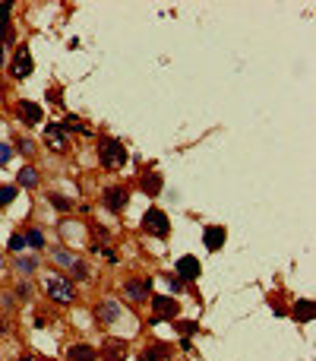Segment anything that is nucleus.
I'll list each match as a JSON object with an SVG mask.
<instances>
[{"label": "nucleus", "instance_id": "f257e3e1", "mask_svg": "<svg viewBox=\"0 0 316 361\" xmlns=\"http://www.w3.org/2000/svg\"><path fill=\"white\" fill-rule=\"evenodd\" d=\"M142 232L152 235V238H168L171 222H168V216H164V209H145V216H142Z\"/></svg>", "mask_w": 316, "mask_h": 361}, {"label": "nucleus", "instance_id": "f03ea898", "mask_svg": "<svg viewBox=\"0 0 316 361\" xmlns=\"http://www.w3.org/2000/svg\"><path fill=\"white\" fill-rule=\"evenodd\" d=\"M98 156H101V165H104V168H120V165H127V149H123L117 140H111V137H104V140L98 143Z\"/></svg>", "mask_w": 316, "mask_h": 361}, {"label": "nucleus", "instance_id": "7ed1b4c3", "mask_svg": "<svg viewBox=\"0 0 316 361\" xmlns=\"http://www.w3.org/2000/svg\"><path fill=\"white\" fill-rule=\"evenodd\" d=\"M45 292H48L54 301H60V304H70L73 295H76V292H73V285H70L67 279H54V276L45 282Z\"/></svg>", "mask_w": 316, "mask_h": 361}, {"label": "nucleus", "instance_id": "20e7f679", "mask_svg": "<svg viewBox=\"0 0 316 361\" xmlns=\"http://www.w3.org/2000/svg\"><path fill=\"white\" fill-rule=\"evenodd\" d=\"M152 311H155V320H174L177 317V301L168 298V295H155L152 298Z\"/></svg>", "mask_w": 316, "mask_h": 361}, {"label": "nucleus", "instance_id": "39448f33", "mask_svg": "<svg viewBox=\"0 0 316 361\" xmlns=\"http://www.w3.org/2000/svg\"><path fill=\"white\" fill-rule=\"evenodd\" d=\"M127 203H130L127 187H108V190H104V206L111 209V213H123Z\"/></svg>", "mask_w": 316, "mask_h": 361}, {"label": "nucleus", "instance_id": "423d86ee", "mask_svg": "<svg viewBox=\"0 0 316 361\" xmlns=\"http://www.w3.org/2000/svg\"><path fill=\"white\" fill-rule=\"evenodd\" d=\"M29 73H32V57H29V48L19 45V51H16V57H13V76L16 80H26Z\"/></svg>", "mask_w": 316, "mask_h": 361}, {"label": "nucleus", "instance_id": "0eeeda50", "mask_svg": "<svg viewBox=\"0 0 316 361\" xmlns=\"http://www.w3.org/2000/svg\"><path fill=\"white\" fill-rule=\"evenodd\" d=\"M16 114H19L26 124H41L45 121V108H38L35 102H19L16 105Z\"/></svg>", "mask_w": 316, "mask_h": 361}, {"label": "nucleus", "instance_id": "6e6552de", "mask_svg": "<svg viewBox=\"0 0 316 361\" xmlns=\"http://www.w3.org/2000/svg\"><path fill=\"white\" fill-rule=\"evenodd\" d=\"M123 289H127V295H130V298L145 301L149 295H152V282H149V279H145V282H142V279H130V282L123 285Z\"/></svg>", "mask_w": 316, "mask_h": 361}, {"label": "nucleus", "instance_id": "1a4fd4ad", "mask_svg": "<svg viewBox=\"0 0 316 361\" xmlns=\"http://www.w3.org/2000/svg\"><path fill=\"white\" fill-rule=\"evenodd\" d=\"M67 361H98L95 349L86 346V342H79V346H70L67 349Z\"/></svg>", "mask_w": 316, "mask_h": 361}, {"label": "nucleus", "instance_id": "9d476101", "mask_svg": "<svg viewBox=\"0 0 316 361\" xmlns=\"http://www.w3.org/2000/svg\"><path fill=\"white\" fill-rule=\"evenodd\" d=\"M225 228H221V225H209L206 228V235H202V241H206V247H209V251H218V247L221 244H225Z\"/></svg>", "mask_w": 316, "mask_h": 361}, {"label": "nucleus", "instance_id": "9b49d317", "mask_svg": "<svg viewBox=\"0 0 316 361\" xmlns=\"http://www.w3.org/2000/svg\"><path fill=\"white\" fill-rule=\"evenodd\" d=\"M45 140H48L54 149H67V133H64L60 124H48V127H45Z\"/></svg>", "mask_w": 316, "mask_h": 361}, {"label": "nucleus", "instance_id": "f8f14e48", "mask_svg": "<svg viewBox=\"0 0 316 361\" xmlns=\"http://www.w3.org/2000/svg\"><path fill=\"white\" fill-rule=\"evenodd\" d=\"M54 260H57L60 266H67V270H73L76 276H86V270H82V263L76 260V254H67V251H54Z\"/></svg>", "mask_w": 316, "mask_h": 361}, {"label": "nucleus", "instance_id": "ddd939ff", "mask_svg": "<svg viewBox=\"0 0 316 361\" xmlns=\"http://www.w3.org/2000/svg\"><path fill=\"white\" fill-rule=\"evenodd\" d=\"M177 273H180V279H196L199 276V260L196 257H180L177 260Z\"/></svg>", "mask_w": 316, "mask_h": 361}, {"label": "nucleus", "instance_id": "4468645a", "mask_svg": "<svg viewBox=\"0 0 316 361\" xmlns=\"http://www.w3.org/2000/svg\"><path fill=\"white\" fill-rule=\"evenodd\" d=\"M149 197H158L161 194V178L158 175H142V184H139Z\"/></svg>", "mask_w": 316, "mask_h": 361}, {"label": "nucleus", "instance_id": "2eb2a0df", "mask_svg": "<svg viewBox=\"0 0 316 361\" xmlns=\"http://www.w3.org/2000/svg\"><path fill=\"white\" fill-rule=\"evenodd\" d=\"M120 317V308L117 304H111V301H104L101 308H98V320H104V323H114Z\"/></svg>", "mask_w": 316, "mask_h": 361}, {"label": "nucleus", "instance_id": "dca6fc26", "mask_svg": "<svg viewBox=\"0 0 316 361\" xmlns=\"http://www.w3.org/2000/svg\"><path fill=\"white\" fill-rule=\"evenodd\" d=\"M313 311H316L313 301H297V304H294V317H297V320H313Z\"/></svg>", "mask_w": 316, "mask_h": 361}, {"label": "nucleus", "instance_id": "f3484780", "mask_svg": "<svg viewBox=\"0 0 316 361\" xmlns=\"http://www.w3.org/2000/svg\"><path fill=\"white\" fill-rule=\"evenodd\" d=\"M16 184H23V187H35V184H38V171H35V168H23V171H19V178H16Z\"/></svg>", "mask_w": 316, "mask_h": 361}, {"label": "nucleus", "instance_id": "a211bd4d", "mask_svg": "<svg viewBox=\"0 0 316 361\" xmlns=\"http://www.w3.org/2000/svg\"><path fill=\"white\" fill-rule=\"evenodd\" d=\"M120 358H123V342H108L104 361H120Z\"/></svg>", "mask_w": 316, "mask_h": 361}, {"label": "nucleus", "instance_id": "6ab92c4d", "mask_svg": "<svg viewBox=\"0 0 316 361\" xmlns=\"http://www.w3.org/2000/svg\"><path fill=\"white\" fill-rule=\"evenodd\" d=\"M26 244H32V247H45V235L38 232V228H29V232H26Z\"/></svg>", "mask_w": 316, "mask_h": 361}, {"label": "nucleus", "instance_id": "aec40b11", "mask_svg": "<svg viewBox=\"0 0 316 361\" xmlns=\"http://www.w3.org/2000/svg\"><path fill=\"white\" fill-rule=\"evenodd\" d=\"M16 197V187H0V206H10Z\"/></svg>", "mask_w": 316, "mask_h": 361}, {"label": "nucleus", "instance_id": "412c9836", "mask_svg": "<svg viewBox=\"0 0 316 361\" xmlns=\"http://www.w3.org/2000/svg\"><path fill=\"white\" fill-rule=\"evenodd\" d=\"M161 355H164V349L158 346V349H149V352H142V355H139V361H161Z\"/></svg>", "mask_w": 316, "mask_h": 361}, {"label": "nucleus", "instance_id": "4be33fe9", "mask_svg": "<svg viewBox=\"0 0 316 361\" xmlns=\"http://www.w3.org/2000/svg\"><path fill=\"white\" fill-rule=\"evenodd\" d=\"M23 247H26V235H19V232H16V235L10 238V251L16 254V251H23Z\"/></svg>", "mask_w": 316, "mask_h": 361}, {"label": "nucleus", "instance_id": "5701e85b", "mask_svg": "<svg viewBox=\"0 0 316 361\" xmlns=\"http://www.w3.org/2000/svg\"><path fill=\"white\" fill-rule=\"evenodd\" d=\"M51 203L60 209V213H70V200H64L60 194H51Z\"/></svg>", "mask_w": 316, "mask_h": 361}, {"label": "nucleus", "instance_id": "b1692460", "mask_svg": "<svg viewBox=\"0 0 316 361\" xmlns=\"http://www.w3.org/2000/svg\"><path fill=\"white\" fill-rule=\"evenodd\" d=\"M177 330H180L183 336H190V333H196V320H183V323H177Z\"/></svg>", "mask_w": 316, "mask_h": 361}, {"label": "nucleus", "instance_id": "393cba45", "mask_svg": "<svg viewBox=\"0 0 316 361\" xmlns=\"http://www.w3.org/2000/svg\"><path fill=\"white\" fill-rule=\"evenodd\" d=\"M10 159H13V149L10 146H0V165H7Z\"/></svg>", "mask_w": 316, "mask_h": 361}, {"label": "nucleus", "instance_id": "a878e982", "mask_svg": "<svg viewBox=\"0 0 316 361\" xmlns=\"http://www.w3.org/2000/svg\"><path fill=\"white\" fill-rule=\"evenodd\" d=\"M16 266H23L26 273H32V270H35V260H16Z\"/></svg>", "mask_w": 316, "mask_h": 361}, {"label": "nucleus", "instance_id": "bb28decb", "mask_svg": "<svg viewBox=\"0 0 316 361\" xmlns=\"http://www.w3.org/2000/svg\"><path fill=\"white\" fill-rule=\"evenodd\" d=\"M0 61H4V45H0Z\"/></svg>", "mask_w": 316, "mask_h": 361}, {"label": "nucleus", "instance_id": "cd10ccee", "mask_svg": "<svg viewBox=\"0 0 316 361\" xmlns=\"http://www.w3.org/2000/svg\"><path fill=\"white\" fill-rule=\"evenodd\" d=\"M19 361H32V358H29V355H23V358H19Z\"/></svg>", "mask_w": 316, "mask_h": 361}]
</instances>
